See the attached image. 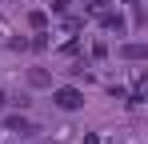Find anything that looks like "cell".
Segmentation results:
<instances>
[{"label":"cell","mask_w":148,"mask_h":144,"mask_svg":"<svg viewBox=\"0 0 148 144\" xmlns=\"http://www.w3.org/2000/svg\"><path fill=\"white\" fill-rule=\"evenodd\" d=\"M52 104L64 108V112H76V108L84 104V92H80V88H56V92H52Z\"/></svg>","instance_id":"6da1fadb"},{"label":"cell","mask_w":148,"mask_h":144,"mask_svg":"<svg viewBox=\"0 0 148 144\" xmlns=\"http://www.w3.org/2000/svg\"><path fill=\"white\" fill-rule=\"evenodd\" d=\"M8 132H16V136H32L36 128H32V120H24V116H8V124H4Z\"/></svg>","instance_id":"7a4b0ae2"},{"label":"cell","mask_w":148,"mask_h":144,"mask_svg":"<svg viewBox=\"0 0 148 144\" xmlns=\"http://www.w3.org/2000/svg\"><path fill=\"white\" fill-rule=\"evenodd\" d=\"M28 84H32V88H48V84H52V76H48L44 68H32V72H28Z\"/></svg>","instance_id":"3957f363"},{"label":"cell","mask_w":148,"mask_h":144,"mask_svg":"<svg viewBox=\"0 0 148 144\" xmlns=\"http://www.w3.org/2000/svg\"><path fill=\"white\" fill-rule=\"evenodd\" d=\"M120 56H124V60H144L148 48H144V44H124V48H120Z\"/></svg>","instance_id":"277c9868"},{"label":"cell","mask_w":148,"mask_h":144,"mask_svg":"<svg viewBox=\"0 0 148 144\" xmlns=\"http://www.w3.org/2000/svg\"><path fill=\"white\" fill-rule=\"evenodd\" d=\"M88 12H92L96 20H104V16H108L112 8H108V0H88Z\"/></svg>","instance_id":"5b68a950"},{"label":"cell","mask_w":148,"mask_h":144,"mask_svg":"<svg viewBox=\"0 0 148 144\" xmlns=\"http://www.w3.org/2000/svg\"><path fill=\"white\" fill-rule=\"evenodd\" d=\"M28 24H32L36 32H44V28H48V12H40V8H36V12H28Z\"/></svg>","instance_id":"8992f818"},{"label":"cell","mask_w":148,"mask_h":144,"mask_svg":"<svg viewBox=\"0 0 148 144\" xmlns=\"http://www.w3.org/2000/svg\"><path fill=\"white\" fill-rule=\"evenodd\" d=\"M28 48H36V52H44V48H48V36H44V32H36V40H28Z\"/></svg>","instance_id":"52a82bcc"},{"label":"cell","mask_w":148,"mask_h":144,"mask_svg":"<svg viewBox=\"0 0 148 144\" xmlns=\"http://www.w3.org/2000/svg\"><path fill=\"white\" fill-rule=\"evenodd\" d=\"M68 4L72 0H52V12H68Z\"/></svg>","instance_id":"ba28073f"},{"label":"cell","mask_w":148,"mask_h":144,"mask_svg":"<svg viewBox=\"0 0 148 144\" xmlns=\"http://www.w3.org/2000/svg\"><path fill=\"white\" fill-rule=\"evenodd\" d=\"M4 104H8V96H4V92H0V108H4Z\"/></svg>","instance_id":"9c48e42d"},{"label":"cell","mask_w":148,"mask_h":144,"mask_svg":"<svg viewBox=\"0 0 148 144\" xmlns=\"http://www.w3.org/2000/svg\"><path fill=\"white\" fill-rule=\"evenodd\" d=\"M124 4H140V0H124Z\"/></svg>","instance_id":"30bf717a"}]
</instances>
